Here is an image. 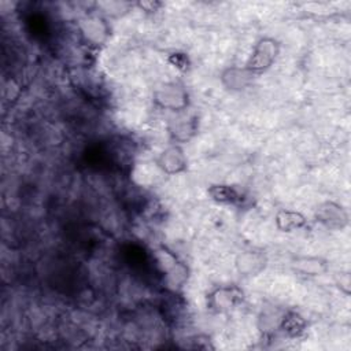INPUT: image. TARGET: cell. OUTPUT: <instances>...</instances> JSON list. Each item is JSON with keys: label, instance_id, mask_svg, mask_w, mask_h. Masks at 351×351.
I'll list each match as a JSON object with an SVG mask.
<instances>
[{"label": "cell", "instance_id": "9c48e42d", "mask_svg": "<svg viewBox=\"0 0 351 351\" xmlns=\"http://www.w3.org/2000/svg\"><path fill=\"white\" fill-rule=\"evenodd\" d=\"M81 33L86 41L99 45L108 37V26L106 21L99 15H90L81 21Z\"/></svg>", "mask_w": 351, "mask_h": 351}, {"label": "cell", "instance_id": "6da1fadb", "mask_svg": "<svg viewBox=\"0 0 351 351\" xmlns=\"http://www.w3.org/2000/svg\"><path fill=\"white\" fill-rule=\"evenodd\" d=\"M280 41L270 36H263L255 41L251 53L244 63V67L255 77L266 73L277 60L280 55Z\"/></svg>", "mask_w": 351, "mask_h": 351}, {"label": "cell", "instance_id": "7a4b0ae2", "mask_svg": "<svg viewBox=\"0 0 351 351\" xmlns=\"http://www.w3.org/2000/svg\"><path fill=\"white\" fill-rule=\"evenodd\" d=\"M152 101L156 107L173 114L184 112L189 107V93L180 81L163 82L152 92Z\"/></svg>", "mask_w": 351, "mask_h": 351}, {"label": "cell", "instance_id": "9a60e30c", "mask_svg": "<svg viewBox=\"0 0 351 351\" xmlns=\"http://www.w3.org/2000/svg\"><path fill=\"white\" fill-rule=\"evenodd\" d=\"M137 5L141 7L144 11H156V8L162 5V3H158V1H143V3H137Z\"/></svg>", "mask_w": 351, "mask_h": 351}, {"label": "cell", "instance_id": "52a82bcc", "mask_svg": "<svg viewBox=\"0 0 351 351\" xmlns=\"http://www.w3.org/2000/svg\"><path fill=\"white\" fill-rule=\"evenodd\" d=\"M314 215L321 225L333 230L343 229L348 223V214L346 208L341 204L332 200L321 203L315 208Z\"/></svg>", "mask_w": 351, "mask_h": 351}, {"label": "cell", "instance_id": "4fadbf2b", "mask_svg": "<svg viewBox=\"0 0 351 351\" xmlns=\"http://www.w3.org/2000/svg\"><path fill=\"white\" fill-rule=\"evenodd\" d=\"M284 311L277 308V307H267L261 311L258 315V328L263 335L273 333L278 330L281 318H282Z\"/></svg>", "mask_w": 351, "mask_h": 351}, {"label": "cell", "instance_id": "5b68a950", "mask_svg": "<svg viewBox=\"0 0 351 351\" xmlns=\"http://www.w3.org/2000/svg\"><path fill=\"white\" fill-rule=\"evenodd\" d=\"M155 165L163 174L176 176L188 169V156L181 144L171 143L158 154Z\"/></svg>", "mask_w": 351, "mask_h": 351}, {"label": "cell", "instance_id": "8992f818", "mask_svg": "<svg viewBox=\"0 0 351 351\" xmlns=\"http://www.w3.org/2000/svg\"><path fill=\"white\" fill-rule=\"evenodd\" d=\"M234 266L241 277L251 278L259 276L267 266V256L262 250L248 248L237 254Z\"/></svg>", "mask_w": 351, "mask_h": 351}, {"label": "cell", "instance_id": "5bb4252c", "mask_svg": "<svg viewBox=\"0 0 351 351\" xmlns=\"http://www.w3.org/2000/svg\"><path fill=\"white\" fill-rule=\"evenodd\" d=\"M207 193L210 197L217 203H225V204H233L237 200H240V192L232 186L225 184H214L210 185L207 189Z\"/></svg>", "mask_w": 351, "mask_h": 351}, {"label": "cell", "instance_id": "277c9868", "mask_svg": "<svg viewBox=\"0 0 351 351\" xmlns=\"http://www.w3.org/2000/svg\"><path fill=\"white\" fill-rule=\"evenodd\" d=\"M199 130V119L195 114H188L186 111L174 114L167 123V133L171 143L184 145L191 141Z\"/></svg>", "mask_w": 351, "mask_h": 351}, {"label": "cell", "instance_id": "7c38bea8", "mask_svg": "<svg viewBox=\"0 0 351 351\" xmlns=\"http://www.w3.org/2000/svg\"><path fill=\"white\" fill-rule=\"evenodd\" d=\"M306 326H307V322L299 313L288 310V311H284L282 314L278 330H281L287 336L296 337L304 332Z\"/></svg>", "mask_w": 351, "mask_h": 351}, {"label": "cell", "instance_id": "30bf717a", "mask_svg": "<svg viewBox=\"0 0 351 351\" xmlns=\"http://www.w3.org/2000/svg\"><path fill=\"white\" fill-rule=\"evenodd\" d=\"M292 267L295 271L307 276V277H315L321 276L328 271L329 265L328 262L321 258V256H314V255H303V256H296L292 262Z\"/></svg>", "mask_w": 351, "mask_h": 351}, {"label": "cell", "instance_id": "3957f363", "mask_svg": "<svg viewBox=\"0 0 351 351\" xmlns=\"http://www.w3.org/2000/svg\"><path fill=\"white\" fill-rule=\"evenodd\" d=\"M244 300V291L236 285H221L214 288L207 295V308L215 314H225L232 311Z\"/></svg>", "mask_w": 351, "mask_h": 351}, {"label": "cell", "instance_id": "8fae6325", "mask_svg": "<svg viewBox=\"0 0 351 351\" xmlns=\"http://www.w3.org/2000/svg\"><path fill=\"white\" fill-rule=\"evenodd\" d=\"M274 223L280 232L289 233V232H295L304 228L307 225V218L300 211L291 210V208H281L276 213Z\"/></svg>", "mask_w": 351, "mask_h": 351}, {"label": "cell", "instance_id": "ba28073f", "mask_svg": "<svg viewBox=\"0 0 351 351\" xmlns=\"http://www.w3.org/2000/svg\"><path fill=\"white\" fill-rule=\"evenodd\" d=\"M256 77L243 66H229L219 74L221 85L229 92L245 90Z\"/></svg>", "mask_w": 351, "mask_h": 351}]
</instances>
